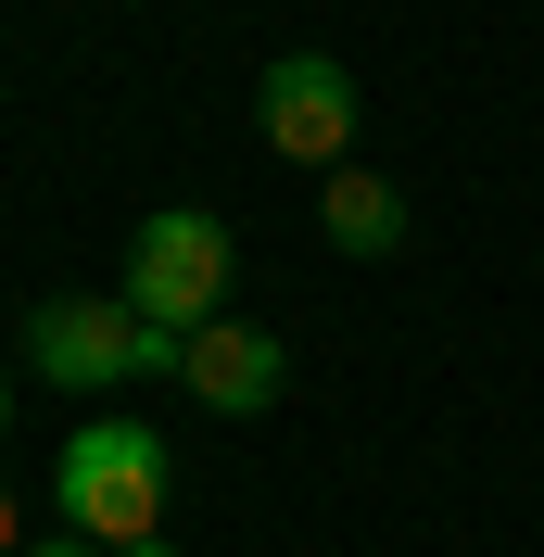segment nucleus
Wrapping results in <instances>:
<instances>
[{
	"instance_id": "obj_9",
	"label": "nucleus",
	"mask_w": 544,
	"mask_h": 557,
	"mask_svg": "<svg viewBox=\"0 0 544 557\" xmlns=\"http://www.w3.org/2000/svg\"><path fill=\"white\" fill-rule=\"evenodd\" d=\"M114 557H177V545H114Z\"/></svg>"
},
{
	"instance_id": "obj_2",
	"label": "nucleus",
	"mask_w": 544,
	"mask_h": 557,
	"mask_svg": "<svg viewBox=\"0 0 544 557\" xmlns=\"http://www.w3.org/2000/svg\"><path fill=\"white\" fill-rule=\"evenodd\" d=\"M26 368L51 393H114V381H177V330H139V305H89V292H51L26 305Z\"/></svg>"
},
{
	"instance_id": "obj_1",
	"label": "nucleus",
	"mask_w": 544,
	"mask_h": 557,
	"mask_svg": "<svg viewBox=\"0 0 544 557\" xmlns=\"http://www.w3.org/2000/svg\"><path fill=\"white\" fill-rule=\"evenodd\" d=\"M51 520L76 545H152V520H165V431L152 418L64 431V456H51Z\"/></svg>"
},
{
	"instance_id": "obj_5",
	"label": "nucleus",
	"mask_w": 544,
	"mask_h": 557,
	"mask_svg": "<svg viewBox=\"0 0 544 557\" xmlns=\"http://www.w3.org/2000/svg\"><path fill=\"white\" fill-rule=\"evenodd\" d=\"M279 368H292V355H279L254 317H215V330H190V343H177V381H190V406H215V418L279 406Z\"/></svg>"
},
{
	"instance_id": "obj_4",
	"label": "nucleus",
	"mask_w": 544,
	"mask_h": 557,
	"mask_svg": "<svg viewBox=\"0 0 544 557\" xmlns=\"http://www.w3.org/2000/svg\"><path fill=\"white\" fill-rule=\"evenodd\" d=\"M254 127H267V152H292V165H355V76L330 64V51H279L267 89H254Z\"/></svg>"
},
{
	"instance_id": "obj_7",
	"label": "nucleus",
	"mask_w": 544,
	"mask_h": 557,
	"mask_svg": "<svg viewBox=\"0 0 544 557\" xmlns=\"http://www.w3.org/2000/svg\"><path fill=\"white\" fill-rule=\"evenodd\" d=\"M0 557H26V520H13V494H0Z\"/></svg>"
},
{
	"instance_id": "obj_10",
	"label": "nucleus",
	"mask_w": 544,
	"mask_h": 557,
	"mask_svg": "<svg viewBox=\"0 0 544 557\" xmlns=\"http://www.w3.org/2000/svg\"><path fill=\"white\" fill-rule=\"evenodd\" d=\"M0 431H13V381H0Z\"/></svg>"
},
{
	"instance_id": "obj_8",
	"label": "nucleus",
	"mask_w": 544,
	"mask_h": 557,
	"mask_svg": "<svg viewBox=\"0 0 544 557\" xmlns=\"http://www.w3.org/2000/svg\"><path fill=\"white\" fill-rule=\"evenodd\" d=\"M26 557H114V545H26Z\"/></svg>"
},
{
	"instance_id": "obj_3",
	"label": "nucleus",
	"mask_w": 544,
	"mask_h": 557,
	"mask_svg": "<svg viewBox=\"0 0 544 557\" xmlns=\"http://www.w3.org/2000/svg\"><path fill=\"white\" fill-rule=\"evenodd\" d=\"M228 228H215L203 203H165V215H139V242H127V305H139V330H215L228 317Z\"/></svg>"
},
{
	"instance_id": "obj_6",
	"label": "nucleus",
	"mask_w": 544,
	"mask_h": 557,
	"mask_svg": "<svg viewBox=\"0 0 544 557\" xmlns=\"http://www.w3.org/2000/svg\"><path fill=\"white\" fill-rule=\"evenodd\" d=\"M317 228H330L355 267H380V253H406V190H393L380 165H330L317 177Z\"/></svg>"
}]
</instances>
